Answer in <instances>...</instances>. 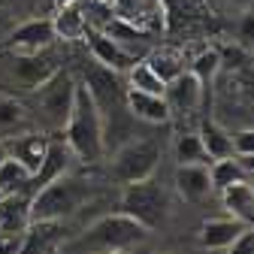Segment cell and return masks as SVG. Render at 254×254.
Returning <instances> with one entry per match:
<instances>
[{"label":"cell","instance_id":"1","mask_svg":"<svg viewBox=\"0 0 254 254\" xmlns=\"http://www.w3.org/2000/svg\"><path fill=\"white\" fill-rule=\"evenodd\" d=\"M64 139L73 148L76 161L85 167H97L106 154V142H103V118L100 109L94 103V97L88 94V88L79 82L76 85V97H73V109L70 118L64 124Z\"/></svg>","mask_w":254,"mask_h":254},{"label":"cell","instance_id":"2","mask_svg":"<svg viewBox=\"0 0 254 254\" xmlns=\"http://www.w3.org/2000/svg\"><path fill=\"white\" fill-rule=\"evenodd\" d=\"M76 79L70 70H55L46 82H40L30 94H24V106L30 109L34 127L43 133H64V124L70 118L73 97H76Z\"/></svg>","mask_w":254,"mask_h":254},{"label":"cell","instance_id":"3","mask_svg":"<svg viewBox=\"0 0 254 254\" xmlns=\"http://www.w3.org/2000/svg\"><path fill=\"white\" fill-rule=\"evenodd\" d=\"M91 194H94V188L88 179L67 173V176L43 185L40 190H34V197H30V221H67L91 200Z\"/></svg>","mask_w":254,"mask_h":254},{"label":"cell","instance_id":"4","mask_svg":"<svg viewBox=\"0 0 254 254\" xmlns=\"http://www.w3.org/2000/svg\"><path fill=\"white\" fill-rule=\"evenodd\" d=\"M148 236V230L133 221L130 215H109V218H100L97 224H91L82 236V248H91L97 254H106V251H127L130 245H139L142 239Z\"/></svg>","mask_w":254,"mask_h":254},{"label":"cell","instance_id":"5","mask_svg":"<svg viewBox=\"0 0 254 254\" xmlns=\"http://www.w3.org/2000/svg\"><path fill=\"white\" fill-rule=\"evenodd\" d=\"M167 209H170V200H167V190L157 185L154 179H142V182H130L124 185V194H121V212L130 215L133 221L145 230H154L167 221Z\"/></svg>","mask_w":254,"mask_h":254},{"label":"cell","instance_id":"6","mask_svg":"<svg viewBox=\"0 0 254 254\" xmlns=\"http://www.w3.org/2000/svg\"><path fill=\"white\" fill-rule=\"evenodd\" d=\"M161 164V148L154 139H127L112 154V176L124 185L151 179Z\"/></svg>","mask_w":254,"mask_h":254},{"label":"cell","instance_id":"7","mask_svg":"<svg viewBox=\"0 0 254 254\" xmlns=\"http://www.w3.org/2000/svg\"><path fill=\"white\" fill-rule=\"evenodd\" d=\"M209 88L212 85H203L190 70H185L182 76H176L173 82H167L164 100L170 106V121L173 118H194L206 106V100H209Z\"/></svg>","mask_w":254,"mask_h":254},{"label":"cell","instance_id":"8","mask_svg":"<svg viewBox=\"0 0 254 254\" xmlns=\"http://www.w3.org/2000/svg\"><path fill=\"white\" fill-rule=\"evenodd\" d=\"M76 164L79 161H76L73 148L67 145V139H64V133H49V145H46V154H43V164H40V170L34 176H30L27 194H34V190H40L43 185H49V182H55L61 176L73 173Z\"/></svg>","mask_w":254,"mask_h":254},{"label":"cell","instance_id":"9","mask_svg":"<svg viewBox=\"0 0 254 254\" xmlns=\"http://www.w3.org/2000/svg\"><path fill=\"white\" fill-rule=\"evenodd\" d=\"M85 43H88V49H91V58L97 61V64H103V67H109L112 73H118V76H124V73L139 61V58H133L130 52H124L115 40H109L103 30H97V27H88V30H85Z\"/></svg>","mask_w":254,"mask_h":254},{"label":"cell","instance_id":"10","mask_svg":"<svg viewBox=\"0 0 254 254\" xmlns=\"http://www.w3.org/2000/svg\"><path fill=\"white\" fill-rule=\"evenodd\" d=\"M55 43H58V37H55L52 18H27V21H21L12 34H9V49L27 52V55L46 52V49H52Z\"/></svg>","mask_w":254,"mask_h":254},{"label":"cell","instance_id":"11","mask_svg":"<svg viewBox=\"0 0 254 254\" xmlns=\"http://www.w3.org/2000/svg\"><path fill=\"white\" fill-rule=\"evenodd\" d=\"M97 30H103L109 40H115L124 52H130L133 58H145L148 49H151V34H148L145 27H136V21L124 18V15H112V18H109L103 27H97Z\"/></svg>","mask_w":254,"mask_h":254},{"label":"cell","instance_id":"12","mask_svg":"<svg viewBox=\"0 0 254 254\" xmlns=\"http://www.w3.org/2000/svg\"><path fill=\"white\" fill-rule=\"evenodd\" d=\"M3 145H6V154L15 157V161L34 176L40 170V164H43V154H46V145H49V133H43V130L34 127V130H24L18 136L3 139Z\"/></svg>","mask_w":254,"mask_h":254},{"label":"cell","instance_id":"13","mask_svg":"<svg viewBox=\"0 0 254 254\" xmlns=\"http://www.w3.org/2000/svg\"><path fill=\"white\" fill-rule=\"evenodd\" d=\"M64 233H67L64 221H30L18 254H55L64 242Z\"/></svg>","mask_w":254,"mask_h":254},{"label":"cell","instance_id":"14","mask_svg":"<svg viewBox=\"0 0 254 254\" xmlns=\"http://www.w3.org/2000/svg\"><path fill=\"white\" fill-rule=\"evenodd\" d=\"M124 103H127V112L142 124H170V106L164 100V94H145L136 88H127Z\"/></svg>","mask_w":254,"mask_h":254},{"label":"cell","instance_id":"15","mask_svg":"<svg viewBox=\"0 0 254 254\" xmlns=\"http://www.w3.org/2000/svg\"><path fill=\"white\" fill-rule=\"evenodd\" d=\"M30 197L27 190H12L0 200V236H18L30 227Z\"/></svg>","mask_w":254,"mask_h":254},{"label":"cell","instance_id":"16","mask_svg":"<svg viewBox=\"0 0 254 254\" xmlns=\"http://www.w3.org/2000/svg\"><path fill=\"white\" fill-rule=\"evenodd\" d=\"M24 130H34L30 109L24 106L21 97H9V94H3V97H0V139L18 136Z\"/></svg>","mask_w":254,"mask_h":254},{"label":"cell","instance_id":"17","mask_svg":"<svg viewBox=\"0 0 254 254\" xmlns=\"http://www.w3.org/2000/svg\"><path fill=\"white\" fill-rule=\"evenodd\" d=\"M221 203H224L230 218L242 221L245 227H254V188L248 185V179L221 190Z\"/></svg>","mask_w":254,"mask_h":254},{"label":"cell","instance_id":"18","mask_svg":"<svg viewBox=\"0 0 254 254\" xmlns=\"http://www.w3.org/2000/svg\"><path fill=\"white\" fill-rule=\"evenodd\" d=\"M176 188L185 200H203L212 194V179L206 164H182L176 170Z\"/></svg>","mask_w":254,"mask_h":254},{"label":"cell","instance_id":"19","mask_svg":"<svg viewBox=\"0 0 254 254\" xmlns=\"http://www.w3.org/2000/svg\"><path fill=\"white\" fill-rule=\"evenodd\" d=\"M52 27H55V37L64 40V43H79V40H85V30H88L85 9L79 3L58 6L55 15H52Z\"/></svg>","mask_w":254,"mask_h":254},{"label":"cell","instance_id":"20","mask_svg":"<svg viewBox=\"0 0 254 254\" xmlns=\"http://www.w3.org/2000/svg\"><path fill=\"white\" fill-rule=\"evenodd\" d=\"M242 230H245V224H242V221H236V218H230V215L227 218H212V221H206L203 230H200V245L209 248V251L227 248Z\"/></svg>","mask_w":254,"mask_h":254},{"label":"cell","instance_id":"21","mask_svg":"<svg viewBox=\"0 0 254 254\" xmlns=\"http://www.w3.org/2000/svg\"><path fill=\"white\" fill-rule=\"evenodd\" d=\"M197 133H200V139H203V145H206V151H209L212 161H221V157H233V154H236V151H233V136H230L221 124L203 118Z\"/></svg>","mask_w":254,"mask_h":254},{"label":"cell","instance_id":"22","mask_svg":"<svg viewBox=\"0 0 254 254\" xmlns=\"http://www.w3.org/2000/svg\"><path fill=\"white\" fill-rule=\"evenodd\" d=\"M145 64L161 76L164 82H173L176 76H182L188 67H185V58H182V52H176V49H148V55H145Z\"/></svg>","mask_w":254,"mask_h":254},{"label":"cell","instance_id":"23","mask_svg":"<svg viewBox=\"0 0 254 254\" xmlns=\"http://www.w3.org/2000/svg\"><path fill=\"white\" fill-rule=\"evenodd\" d=\"M176 164L179 167L182 164H206V167L212 164V157H209L197 130H182L176 136Z\"/></svg>","mask_w":254,"mask_h":254},{"label":"cell","instance_id":"24","mask_svg":"<svg viewBox=\"0 0 254 254\" xmlns=\"http://www.w3.org/2000/svg\"><path fill=\"white\" fill-rule=\"evenodd\" d=\"M209 179H212V190H224V188H230V185H236V182H242V179H248L245 176V170L239 167V161H236V154L233 157H221V161H212L209 164Z\"/></svg>","mask_w":254,"mask_h":254},{"label":"cell","instance_id":"25","mask_svg":"<svg viewBox=\"0 0 254 254\" xmlns=\"http://www.w3.org/2000/svg\"><path fill=\"white\" fill-rule=\"evenodd\" d=\"M124 76H127V88H136V91H145V94H164L167 91V82L148 67L145 58H139Z\"/></svg>","mask_w":254,"mask_h":254},{"label":"cell","instance_id":"26","mask_svg":"<svg viewBox=\"0 0 254 254\" xmlns=\"http://www.w3.org/2000/svg\"><path fill=\"white\" fill-rule=\"evenodd\" d=\"M27 182H30V173L15 161V157H3L0 161V190L3 194H12V190H27Z\"/></svg>","mask_w":254,"mask_h":254},{"label":"cell","instance_id":"27","mask_svg":"<svg viewBox=\"0 0 254 254\" xmlns=\"http://www.w3.org/2000/svg\"><path fill=\"white\" fill-rule=\"evenodd\" d=\"M188 70L194 73L203 85H212V82H215V76L224 70V67H221V52H218V49H203L194 61L188 64Z\"/></svg>","mask_w":254,"mask_h":254},{"label":"cell","instance_id":"28","mask_svg":"<svg viewBox=\"0 0 254 254\" xmlns=\"http://www.w3.org/2000/svg\"><path fill=\"white\" fill-rule=\"evenodd\" d=\"M224 251L227 254H254V227H245Z\"/></svg>","mask_w":254,"mask_h":254},{"label":"cell","instance_id":"29","mask_svg":"<svg viewBox=\"0 0 254 254\" xmlns=\"http://www.w3.org/2000/svg\"><path fill=\"white\" fill-rule=\"evenodd\" d=\"M233 151H236V154H251V151H254V127L233 133Z\"/></svg>","mask_w":254,"mask_h":254},{"label":"cell","instance_id":"30","mask_svg":"<svg viewBox=\"0 0 254 254\" xmlns=\"http://www.w3.org/2000/svg\"><path fill=\"white\" fill-rule=\"evenodd\" d=\"M21 236L24 233H18V236H0V254H18L21 251Z\"/></svg>","mask_w":254,"mask_h":254},{"label":"cell","instance_id":"31","mask_svg":"<svg viewBox=\"0 0 254 254\" xmlns=\"http://www.w3.org/2000/svg\"><path fill=\"white\" fill-rule=\"evenodd\" d=\"M236 161H239V167L245 170V176H254V151H251V154H236Z\"/></svg>","mask_w":254,"mask_h":254},{"label":"cell","instance_id":"32","mask_svg":"<svg viewBox=\"0 0 254 254\" xmlns=\"http://www.w3.org/2000/svg\"><path fill=\"white\" fill-rule=\"evenodd\" d=\"M6 157V145H3V139H0V161Z\"/></svg>","mask_w":254,"mask_h":254},{"label":"cell","instance_id":"33","mask_svg":"<svg viewBox=\"0 0 254 254\" xmlns=\"http://www.w3.org/2000/svg\"><path fill=\"white\" fill-rule=\"evenodd\" d=\"M106 254H127V251H106Z\"/></svg>","mask_w":254,"mask_h":254},{"label":"cell","instance_id":"34","mask_svg":"<svg viewBox=\"0 0 254 254\" xmlns=\"http://www.w3.org/2000/svg\"><path fill=\"white\" fill-rule=\"evenodd\" d=\"M248 185H251V188H254V176H248Z\"/></svg>","mask_w":254,"mask_h":254},{"label":"cell","instance_id":"35","mask_svg":"<svg viewBox=\"0 0 254 254\" xmlns=\"http://www.w3.org/2000/svg\"><path fill=\"white\" fill-rule=\"evenodd\" d=\"M3 197H6V194H3V190H0V200H3Z\"/></svg>","mask_w":254,"mask_h":254}]
</instances>
